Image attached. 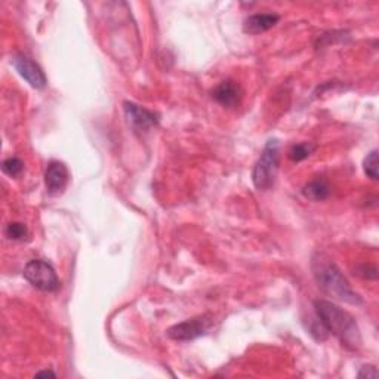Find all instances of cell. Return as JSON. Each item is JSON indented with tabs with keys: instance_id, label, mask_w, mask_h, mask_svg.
I'll use <instances>...</instances> for the list:
<instances>
[{
	"instance_id": "cell-1",
	"label": "cell",
	"mask_w": 379,
	"mask_h": 379,
	"mask_svg": "<svg viewBox=\"0 0 379 379\" xmlns=\"http://www.w3.org/2000/svg\"><path fill=\"white\" fill-rule=\"evenodd\" d=\"M311 270L317 284L326 295L353 305H360L363 302L360 295L353 291L342 271L327 255L315 252L311 260Z\"/></svg>"
},
{
	"instance_id": "cell-2",
	"label": "cell",
	"mask_w": 379,
	"mask_h": 379,
	"mask_svg": "<svg viewBox=\"0 0 379 379\" xmlns=\"http://www.w3.org/2000/svg\"><path fill=\"white\" fill-rule=\"evenodd\" d=\"M317 317L320 319L322 326L327 332L333 333L338 340L350 350H358L362 345V335L354 317L342 310L341 307L331 301L317 300L314 302Z\"/></svg>"
},
{
	"instance_id": "cell-3",
	"label": "cell",
	"mask_w": 379,
	"mask_h": 379,
	"mask_svg": "<svg viewBox=\"0 0 379 379\" xmlns=\"http://www.w3.org/2000/svg\"><path fill=\"white\" fill-rule=\"evenodd\" d=\"M279 141L273 138L265 144L258 162L255 163L252 172V181L255 187L261 191H267L274 186L279 171Z\"/></svg>"
},
{
	"instance_id": "cell-4",
	"label": "cell",
	"mask_w": 379,
	"mask_h": 379,
	"mask_svg": "<svg viewBox=\"0 0 379 379\" xmlns=\"http://www.w3.org/2000/svg\"><path fill=\"white\" fill-rule=\"evenodd\" d=\"M24 278L30 284L42 292H57L59 279L52 265L43 260H32L24 269Z\"/></svg>"
},
{
	"instance_id": "cell-5",
	"label": "cell",
	"mask_w": 379,
	"mask_h": 379,
	"mask_svg": "<svg viewBox=\"0 0 379 379\" xmlns=\"http://www.w3.org/2000/svg\"><path fill=\"white\" fill-rule=\"evenodd\" d=\"M211 323L212 322L208 315L194 317V319L181 322L175 326L169 327L166 335L171 338V340H175V341H193L196 340V338L206 333Z\"/></svg>"
},
{
	"instance_id": "cell-6",
	"label": "cell",
	"mask_w": 379,
	"mask_h": 379,
	"mask_svg": "<svg viewBox=\"0 0 379 379\" xmlns=\"http://www.w3.org/2000/svg\"><path fill=\"white\" fill-rule=\"evenodd\" d=\"M123 107H125V116L129 125L134 128L135 132H148L159 125V116L156 113L129 101H126Z\"/></svg>"
},
{
	"instance_id": "cell-7",
	"label": "cell",
	"mask_w": 379,
	"mask_h": 379,
	"mask_svg": "<svg viewBox=\"0 0 379 379\" xmlns=\"http://www.w3.org/2000/svg\"><path fill=\"white\" fill-rule=\"evenodd\" d=\"M12 64L18 71V75L32 88L43 89L46 86V76L43 73V70L40 68L33 59H30L23 54H17L12 58Z\"/></svg>"
},
{
	"instance_id": "cell-8",
	"label": "cell",
	"mask_w": 379,
	"mask_h": 379,
	"mask_svg": "<svg viewBox=\"0 0 379 379\" xmlns=\"http://www.w3.org/2000/svg\"><path fill=\"white\" fill-rule=\"evenodd\" d=\"M68 179L70 173L63 162L52 160L49 163L45 172V184L50 196H57V194L63 193L67 187Z\"/></svg>"
},
{
	"instance_id": "cell-9",
	"label": "cell",
	"mask_w": 379,
	"mask_h": 379,
	"mask_svg": "<svg viewBox=\"0 0 379 379\" xmlns=\"http://www.w3.org/2000/svg\"><path fill=\"white\" fill-rule=\"evenodd\" d=\"M213 99L220 102L222 107L234 108L240 104L242 99V89L233 80H225L212 90Z\"/></svg>"
},
{
	"instance_id": "cell-10",
	"label": "cell",
	"mask_w": 379,
	"mask_h": 379,
	"mask_svg": "<svg viewBox=\"0 0 379 379\" xmlns=\"http://www.w3.org/2000/svg\"><path fill=\"white\" fill-rule=\"evenodd\" d=\"M280 17L275 14H255L249 18L244 19L243 30L244 33L249 35H260L267 32V30L273 28L275 24L279 23Z\"/></svg>"
},
{
	"instance_id": "cell-11",
	"label": "cell",
	"mask_w": 379,
	"mask_h": 379,
	"mask_svg": "<svg viewBox=\"0 0 379 379\" xmlns=\"http://www.w3.org/2000/svg\"><path fill=\"white\" fill-rule=\"evenodd\" d=\"M302 194L304 197L310 199L313 202H322L329 197L331 187L324 179H314L309 184H305L302 188Z\"/></svg>"
},
{
	"instance_id": "cell-12",
	"label": "cell",
	"mask_w": 379,
	"mask_h": 379,
	"mask_svg": "<svg viewBox=\"0 0 379 379\" xmlns=\"http://www.w3.org/2000/svg\"><path fill=\"white\" fill-rule=\"evenodd\" d=\"M314 150H315V146H313L311 142H301V144H296L291 148L289 157L292 162H302L307 157H310Z\"/></svg>"
},
{
	"instance_id": "cell-13",
	"label": "cell",
	"mask_w": 379,
	"mask_h": 379,
	"mask_svg": "<svg viewBox=\"0 0 379 379\" xmlns=\"http://www.w3.org/2000/svg\"><path fill=\"white\" fill-rule=\"evenodd\" d=\"M5 234L8 239L15 240V242H21L28 237V229L21 222H11V224H8Z\"/></svg>"
},
{
	"instance_id": "cell-14",
	"label": "cell",
	"mask_w": 379,
	"mask_h": 379,
	"mask_svg": "<svg viewBox=\"0 0 379 379\" xmlns=\"http://www.w3.org/2000/svg\"><path fill=\"white\" fill-rule=\"evenodd\" d=\"M2 171L9 177L18 178L24 171V163L18 157H9L2 163Z\"/></svg>"
},
{
	"instance_id": "cell-15",
	"label": "cell",
	"mask_w": 379,
	"mask_h": 379,
	"mask_svg": "<svg viewBox=\"0 0 379 379\" xmlns=\"http://www.w3.org/2000/svg\"><path fill=\"white\" fill-rule=\"evenodd\" d=\"M363 169H365V173L369 178L373 179V181L378 179V150H372L365 157Z\"/></svg>"
},
{
	"instance_id": "cell-16",
	"label": "cell",
	"mask_w": 379,
	"mask_h": 379,
	"mask_svg": "<svg viewBox=\"0 0 379 379\" xmlns=\"http://www.w3.org/2000/svg\"><path fill=\"white\" fill-rule=\"evenodd\" d=\"M357 275H360V278L363 279H371V280H376L378 278V270L376 267H373V265H369V264H360L356 267V273Z\"/></svg>"
},
{
	"instance_id": "cell-17",
	"label": "cell",
	"mask_w": 379,
	"mask_h": 379,
	"mask_svg": "<svg viewBox=\"0 0 379 379\" xmlns=\"http://www.w3.org/2000/svg\"><path fill=\"white\" fill-rule=\"evenodd\" d=\"M376 376H378V371L375 366H363L362 371L358 372V378L371 379V378H376Z\"/></svg>"
},
{
	"instance_id": "cell-18",
	"label": "cell",
	"mask_w": 379,
	"mask_h": 379,
	"mask_svg": "<svg viewBox=\"0 0 379 379\" xmlns=\"http://www.w3.org/2000/svg\"><path fill=\"white\" fill-rule=\"evenodd\" d=\"M36 378H42V376H57V373L55 372H52V371H42V372H37L36 375H35Z\"/></svg>"
}]
</instances>
